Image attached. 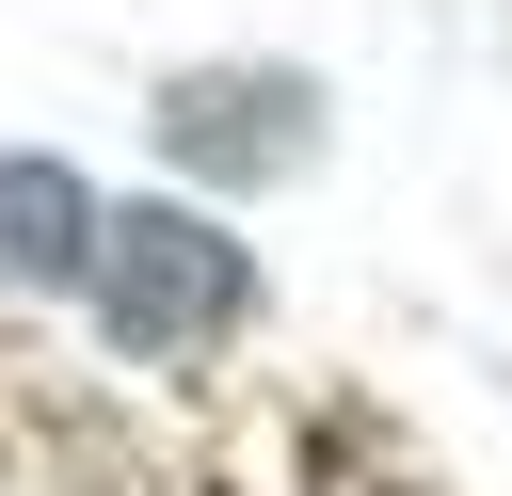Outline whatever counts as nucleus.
Segmentation results:
<instances>
[{
	"mask_svg": "<svg viewBox=\"0 0 512 496\" xmlns=\"http://www.w3.org/2000/svg\"><path fill=\"white\" fill-rule=\"evenodd\" d=\"M144 128H160V160L208 176V192H288V176L320 160V80H304V64H176Z\"/></svg>",
	"mask_w": 512,
	"mask_h": 496,
	"instance_id": "f03ea898",
	"label": "nucleus"
},
{
	"mask_svg": "<svg viewBox=\"0 0 512 496\" xmlns=\"http://www.w3.org/2000/svg\"><path fill=\"white\" fill-rule=\"evenodd\" d=\"M80 304H96V336L128 352V368H208V352H240L256 336V240L224 224V208H176V192H128L112 224H96V272H80Z\"/></svg>",
	"mask_w": 512,
	"mask_h": 496,
	"instance_id": "f257e3e1",
	"label": "nucleus"
},
{
	"mask_svg": "<svg viewBox=\"0 0 512 496\" xmlns=\"http://www.w3.org/2000/svg\"><path fill=\"white\" fill-rule=\"evenodd\" d=\"M96 224H112V192H96L80 160H48V144H0V304H48V288H80V272H96Z\"/></svg>",
	"mask_w": 512,
	"mask_h": 496,
	"instance_id": "7ed1b4c3",
	"label": "nucleus"
}]
</instances>
